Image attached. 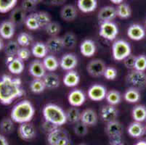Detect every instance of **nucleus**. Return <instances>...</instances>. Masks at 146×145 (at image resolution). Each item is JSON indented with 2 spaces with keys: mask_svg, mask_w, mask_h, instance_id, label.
<instances>
[{
  "mask_svg": "<svg viewBox=\"0 0 146 145\" xmlns=\"http://www.w3.org/2000/svg\"><path fill=\"white\" fill-rule=\"evenodd\" d=\"M24 94L21 78H13L8 75L0 77V102L2 105H10Z\"/></svg>",
  "mask_w": 146,
  "mask_h": 145,
  "instance_id": "nucleus-1",
  "label": "nucleus"
},
{
  "mask_svg": "<svg viewBox=\"0 0 146 145\" xmlns=\"http://www.w3.org/2000/svg\"><path fill=\"white\" fill-rule=\"evenodd\" d=\"M35 114V108L33 104L27 99H24L13 107L10 118L15 123H24L31 122Z\"/></svg>",
  "mask_w": 146,
  "mask_h": 145,
  "instance_id": "nucleus-2",
  "label": "nucleus"
},
{
  "mask_svg": "<svg viewBox=\"0 0 146 145\" xmlns=\"http://www.w3.org/2000/svg\"><path fill=\"white\" fill-rule=\"evenodd\" d=\"M42 115L44 121L58 127L68 122L66 112L62 107L55 104L50 103L46 105L42 110Z\"/></svg>",
  "mask_w": 146,
  "mask_h": 145,
  "instance_id": "nucleus-3",
  "label": "nucleus"
},
{
  "mask_svg": "<svg viewBox=\"0 0 146 145\" xmlns=\"http://www.w3.org/2000/svg\"><path fill=\"white\" fill-rule=\"evenodd\" d=\"M132 54V47L125 40H116L112 45V56L116 61H123Z\"/></svg>",
  "mask_w": 146,
  "mask_h": 145,
  "instance_id": "nucleus-4",
  "label": "nucleus"
},
{
  "mask_svg": "<svg viewBox=\"0 0 146 145\" xmlns=\"http://www.w3.org/2000/svg\"><path fill=\"white\" fill-rule=\"evenodd\" d=\"M47 142L50 145H70L71 139L66 129L57 127L48 134Z\"/></svg>",
  "mask_w": 146,
  "mask_h": 145,
  "instance_id": "nucleus-5",
  "label": "nucleus"
},
{
  "mask_svg": "<svg viewBox=\"0 0 146 145\" xmlns=\"http://www.w3.org/2000/svg\"><path fill=\"white\" fill-rule=\"evenodd\" d=\"M123 126L117 120L107 123L106 133L109 137L111 144L121 143V136L123 134Z\"/></svg>",
  "mask_w": 146,
  "mask_h": 145,
  "instance_id": "nucleus-6",
  "label": "nucleus"
},
{
  "mask_svg": "<svg viewBox=\"0 0 146 145\" xmlns=\"http://www.w3.org/2000/svg\"><path fill=\"white\" fill-rule=\"evenodd\" d=\"M119 34V28L113 21L100 22L99 35L108 41H113Z\"/></svg>",
  "mask_w": 146,
  "mask_h": 145,
  "instance_id": "nucleus-7",
  "label": "nucleus"
},
{
  "mask_svg": "<svg viewBox=\"0 0 146 145\" xmlns=\"http://www.w3.org/2000/svg\"><path fill=\"white\" fill-rule=\"evenodd\" d=\"M126 80L128 83L137 89H143L146 87V73L133 69L127 74Z\"/></svg>",
  "mask_w": 146,
  "mask_h": 145,
  "instance_id": "nucleus-8",
  "label": "nucleus"
},
{
  "mask_svg": "<svg viewBox=\"0 0 146 145\" xmlns=\"http://www.w3.org/2000/svg\"><path fill=\"white\" fill-rule=\"evenodd\" d=\"M107 89L102 84H94L89 88L87 96L94 102H100L106 99Z\"/></svg>",
  "mask_w": 146,
  "mask_h": 145,
  "instance_id": "nucleus-9",
  "label": "nucleus"
},
{
  "mask_svg": "<svg viewBox=\"0 0 146 145\" xmlns=\"http://www.w3.org/2000/svg\"><path fill=\"white\" fill-rule=\"evenodd\" d=\"M106 66L102 60L95 59L90 61L87 66L88 73L92 77H100L104 74Z\"/></svg>",
  "mask_w": 146,
  "mask_h": 145,
  "instance_id": "nucleus-10",
  "label": "nucleus"
},
{
  "mask_svg": "<svg viewBox=\"0 0 146 145\" xmlns=\"http://www.w3.org/2000/svg\"><path fill=\"white\" fill-rule=\"evenodd\" d=\"M86 99L87 97L84 92L78 89L71 91L68 95V102L71 107H81L84 104Z\"/></svg>",
  "mask_w": 146,
  "mask_h": 145,
  "instance_id": "nucleus-11",
  "label": "nucleus"
},
{
  "mask_svg": "<svg viewBox=\"0 0 146 145\" xmlns=\"http://www.w3.org/2000/svg\"><path fill=\"white\" fill-rule=\"evenodd\" d=\"M60 67L66 71L72 70L78 65L77 57L73 53H66L59 60Z\"/></svg>",
  "mask_w": 146,
  "mask_h": 145,
  "instance_id": "nucleus-12",
  "label": "nucleus"
},
{
  "mask_svg": "<svg viewBox=\"0 0 146 145\" xmlns=\"http://www.w3.org/2000/svg\"><path fill=\"white\" fill-rule=\"evenodd\" d=\"M18 134L23 140H31L36 136V131L32 123L30 122L21 123L18 128Z\"/></svg>",
  "mask_w": 146,
  "mask_h": 145,
  "instance_id": "nucleus-13",
  "label": "nucleus"
},
{
  "mask_svg": "<svg viewBox=\"0 0 146 145\" xmlns=\"http://www.w3.org/2000/svg\"><path fill=\"white\" fill-rule=\"evenodd\" d=\"M119 116V110L115 106L111 105L103 106L100 110V118L104 122L109 123L117 119Z\"/></svg>",
  "mask_w": 146,
  "mask_h": 145,
  "instance_id": "nucleus-14",
  "label": "nucleus"
},
{
  "mask_svg": "<svg viewBox=\"0 0 146 145\" xmlns=\"http://www.w3.org/2000/svg\"><path fill=\"white\" fill-rule=\"evenodd\" d=\"M46 71L43 62L39 60H34L29 64V73L34 78H43L47 73Z\"/></svg>",
  "mask_w": 146,
  "mask_h": 145,
  "instance_id": "nucleus-15",
  "label": "nucleus"
},
{
  "mask_svg": "<svg viewBox=\"0 0 146 145\" xmlns=\"http://www.w3.org/2000/svg\"><path fill=\"white\" fill-rule=\"evenodd\" d=\"M127 36L133 41H140L145 37V30L143 26L137 23L130 25L127 31Z\"/></svg>",
  "mask_w": 146,
  "mask_h": 145,
  "instance_id": "nucleus-16",
  "label": "nucleus"
},
{
  "mask_svg": "<svg viewBox=\"0 0 146 145\" xmlns=\"http://www.w3.org/2000/svg\"><path fill=\"white\" fill-rule=\"evenodd\" d=\"M98 121V114L92 109H86L81 113L80 122L87 126H95Z\"/></svg>",
  "mask_w": 146,
  "mask_h": 145,
  "instance_id": "nucleus-17",
  "label": "nucleus"
},
{
  "mask_svg": "<svg viewBox=\"0 0 146 145\" xmlns=\"http://www.w3.org/2000/svg\"><path fill=\"white\" fill-rule=\"evenodd\" d=\"M117 17L116 8L112 6H105L99 10L98 18L100 22L112 21Z\"/></svg>",
  "mask_w": 146,
  "mask_h": 145,
  "instance_id": "nucleus-18",
  "label": "nucleus"
},
{
  "mask_svg": "<svg viewBox=\"0 0 146 145\" xmlns=\"http://www.w3.org/2000/svg\"><path fill=\"white\" fill-rule=\"evenodd\" d=\"M15 25L12 21H6L0 24V36L5 39H10L15 35Z\"/></svg>",
  "mask_w": 146,
  "mask_h": 145,
  "instance_id": "nucleus-19",
  "label": "nucleus"
},
{
  "mask_svg": "<svg viewBox=\"0 0 146 145\" xmlns=\"http://www.w3.org/2000/svg\"><path fill=\"white\" fill-rule=\"evenodd\" d=\"M80 82V75L75 70L67 71L63 75V83L67 87H75L78 86Z\"/></svg>",
  "mask_w": 146,
  "mask_h": 145,
  "instance_id": "nucleus-20",
  "label": "nucleus"
},
{
  "mask_svg": "<svg viewBox=\"0 0 146 145\" xmlns=\"http://www.w3.org/2000/svg\"><path fill=\"white\" fill-rule=\"evenodd\" d=\"M96 45L94 41L85 39L80 44V52L84 57L92 58L96 52Z\"/></svg>",
  "mask_w": 146,
  "mask_h": 145,
  "instance_id": "nucleus-21",
  "label": "nucleus"
},
{
  "mask_svg": "<svg viewBox=\"0 0 146 145\" xmlns=\"http://www.w3.org/2000/svg\"><path fill=\"white\" fill-rule=\"evenodd\" d=\"M145 128L144 127L142 123L134 121L129 125L127 128V133L132 138L138 139L144 135L145 132Z\"/></svg>",
  "mask_w": 146,
  "mask_h": 145,
  "instance_id": "nucleus-22",
  "label": "nucleus"
},
{
  "mask_svg": "<svg viewBox=\"0 0 146 145\" xmlns=\"http://www.w3.org/2000/svg\"><path fill=\"white\" fill-rule=\"evenodd\" d=\"M45 44L47 45L49 52L53 53V54L60 52L64 48L63 39L58 36L51 37L47 40Z\"/></svg>",
  "mask_w": 146,
  "mask_h": 145,
  "instance_id": "nucleus-23",
  "label": "nucleus"
},
{
  "mask_svg": "<svg viewBox=\"0 0 146 145\" xmlns=\"http://www.w3.org/2000/svg\"><path fill=\"white\" fill-rule=\"evenodd\" d=\"M31 51V54L38 59H44L49 52L46 44L42 42H37L34 43Z\"/></svg>",
  "mask_w": 146,
  "mask_h": 145,
  "instance_id": "nucleus-24",
  "label": "nucleus"
},
{
  "mask_svg": "<svg viewBox=\"0 0 146 145\" xmlns=\"http://www.w3.org/2000/svg\"><path fill=\"white\" fill-rule=\"evenodd\" d=\"M46 88L48 89H55L60 85V80L59 76L53 72H50L43 77Z\"/></svg>",
  "mask_w": 146,
  "mask_h": 145,
  "instance_id": "nucleus-25",
  "label": "nucleus"
},
{
  "mask_svg": "<svg viewBox=\"0 0 146 145\" xmlns=\"http://www.w3.org/2000/svg\"><path fill=\"white\" fill-rule=\"evenodd\" d=\"M77 7L84 13H90L98 7V0H78Z\"/></svg>",
  "mask_w": 146,
  "mask_h": 145,
  "instance_id": "nucleus-26",
  "label": "nucleus"
},
{
  "mask_svg": "<svg viewBox=\"0 0 146 145\" xmlns=\"http://www.w3.org/2000/svg\"><path fill=\"white\" fill-rule=\"evenodd\" d=\"M60 16L65 21H73L77 17V10L74 5H66L62 8L60 11Z\"/></svg>",
  "mask_w": 146,
  "mask_h": 145,
  "instance_id": "nucleus-27",
  "label": "nucleus"
},
{
  "mask_svg": "<svg viewBox=\"0 0 146 145\" xmlns=\"http://www.w3.org/2000/svg\"><path fill=\"white\" fill-rule=\"evenodd\" d=\"M46 70L49 72H55L60 67L59 60L53 54H47L42 61Z\"/></svg>",
  "mask_w": 146,
  "mask_h": 145,
  "instance_id": "nucleus-28",
  "label": "nucleus"
},
{
  "mask_svg": "<svg viewBox=\"0 0 146 145\" xmlns=\"http://www.w3.org/2000/svg\"><path fill=\"white\" fill-rule=\"evenodd\" d=\"M7 65L9 71L11 73L15 74V75H19L23 72L25 69V65L23 61L21 60L18 58H14V59L9 62Z\"/></svg>",
  "mask_w": 146,
  "mask_h": 145,
  "instance_id": "nucleus-29",
  "label": "nucleus"
},
{
  "mask_svg": "<svg viewBox=\"0 0 146 145\" xmlns=\"http://www.w3.org/2000/svg\"><path fill=\"white\" fill-rule=\"evenodd\" d=\"M123 97H124V100L128 102V103L135 104L140 100L141 96H140V93L139 90L135 89V88L132 87L128 89L124 92Z\"/></svg>",
  "mask_w": 146,
  "mask_h": 145,
  "instance_id": "nucleus-30",
  "label": "nucleus"
},
{
  "mask_svg": "<svg viewBox=\"0 0 146 145\" xmlns=\"http://www.w3.org/2000/svg\"><path fill=\"white\" fill-rule=\"evenodd\" d=\"M26 17V12L22 7H18L12 12L11 21L15 25H21L25 23Z\"/></svg>",
  "mask_w": 146,
  "mask_h": 145,
  "instance_id": "nucleus-31",
  "label": "nucleus"
},
{
  "mask_svg": "<svg viewBox=\"0 0 146 145\" xmlns=\"http://www.w3.org/2000/svg\"><path fill=\"white\" fill-rule=\"evenodd\" d=\"M132 116L134 121L143 123L146 120V107L141 105L135 106L132 109Z\"/></svg>",
  "mask_w": 146,
  "mask_h": 145,
  "instance_id": "nucleus-32",
  "label": "nucleus"
},
{
  "mask_svg": "<svg viewBox=\"0 0 146 145\" xmlns=\"http://www.w3.org/2000/svg\"><path fill=\"white\" fill-rule=\"evenodd\" d=\"M67 121L71 123H77L80 122L81 112L78 107H72L68 109L66 112Z\"/></svg>",
  "mask_w": 146,
  "mask_h": 145,
  "instance_id": "nucleus-33",
  "label": "nucleus"
},
{
  "mask_svg": "<svg viewBox=\"0 0 146 145\" xmlns=\"http://www.w3.org/2000/svg\"><path fill=\"white\" fill-rule=\"evenodd\" d=\"M116 15L121 19H127L132 15V9L129 5L126 3H121L116 8Z\"/></svg>",
  "mask_w": 146,
  "mask_h": 145,
  "instance_id": "nucleus-34",
  "label": "nucleus"
},
{
  "mask_svg": "<svg viewBox=\"0 0 146 145\" xmlns=\"http://www.w3.org/2000/svg\"><path fill=\"white\" fill-rule=\"evenodd\" d=\"M121 94L117 90H111V91H108L106 94V99L108 105L116 106L119 105L121 102Z\"/></svg>",
  "mask_w": 146,
  "mask_h": 145,
  "instance_id": "nucleus-35",
  "label": "nucleus"
},
{
  "mask_svg": "<svg viewBox=\"0 0 146 145\" xmlns=\"http://www.w3.org/2000/svg\"><path fill=\"white\" fill-rule=\"evenodd\" d=\"M29 87L31 91L34 94H41L47 89L43 78H34L31 82Z\"/></svg>",
  "mask_w": 146,
  "mask_h": 145,
  "instance_id": "nucleus-36",
  "label": "nucleus"
},
{
  "mask_svg": "<svg viewBox=\"0 0 146 145\" xmlns=\"http://www.w3.org/2000/svg\"><path fill=\"white\" fill-rule=\"evenodd\" d=\"M24 24L26 25V28L31 30H36L41 28L35 13H31L26 17Z\"/></svg>",
  "mask_w": 146,
  "mask_h": 145,
  "instance_id": "nucleus-37",
  "label": "nucleus"
},
{
  "mask_svg": "<svg viewBox=\"0 0 146 145\" xmlns=\"http://www.w3.org/2000/svg\"><path fill=\"white\" fill-rule=\"evenodd\" d=\"M63 45H64V48L66 49H72L76 44L77 40H76V37L71 32H68L66 34H64L63 37Z\"/></svg>",
  "mask_w": 146,
  "mask_h": 145,
  "instance_id": "nucleus-38",
  "label": "nucleus"
},
{
  "mask_svg": "<svg viewBox=\"0 0 146 145\" xmlns=\"http://www.w3.org/2000/svg\"><path fill=\"white\" fill-rule=\"evenodd\" d=\"M18 0H0V13H7L14 10Z\"/></svg>",
  "mask_w": 146,
  "mask_h": 145,
  "instance_id": "nucleus-39",
  "label": "nucleus"
},
{
  "mask_svg": "<svg viewBox=\"0 0 146 145\" xmlns=\"http://www.w3.org/2000/svg\"><path fill=\"white\" fill-rule=\"evenodd\" d=\"M14 129V121L11 118H5L0 123V130L5 134H10Z\"/></svg>",
  "mask_w": 146,
  "mask_h": 145,
  "instance_id": "nucleus-40",
  "label": "nucleus"
},
{
  "mask_svg": "<svg viewBox=\"0 0 146 145\" xmlns=\"http://www.w3.org/2000/svg\"><path fill=\"white\" fill-rule=\"evenodd\" d=\"M20 49V45L17 42V41H10L5 46V52L7 56H12L15 57L17 55L18 50Z\"/></svg>",
  "mask_w": 146,
  "mask_h": 145,
  "instance_id": "nucleus-41",
  "label": "nucleus"
},
{
  "mask_svg": "<svg viewBox=\"0 0 146 145\" xmlns=\"http://www.w3.org/2000/svg\"><path fill=\"white\" fill-rule=\"evenodd\" d=\"M35 14L37 20L39 21L40 28H45L51 22V17L49 13H46V12H37V13H35Z\"/></svg>",
  "mask_w": 146,
  "mask_h": 145,
  "instance_id": "nucleus-42",
  "label": "nucleus"
},
{
  "mask_svg": "<svg viewBox=\"0 0 146 145\" xmlns=\"http://www.w3.org/2000/svg\"><path fill=\"white\" fill-rule=\"evenodd\" d=\"M17 42L20 46H23V47H27L28 46L31 45L33 42V38L30 34L23 32L21 33L18 36L17 38Z\"/></svg>",
  "mask_w": 146,
  "mask_h": 145,
  "instance_id": "nucleus-43",
  "label": "nucleus"
},
{
  "mask_svg": "<svg viewBox=\"0 0 146 145\" xmlns=\"http://www.w3.org/2000/svg\"><path fill=\"white\" fill-rule=\"evenodd\" d=\"M46 33L51 37L57 36L60 31V26L56 22H51L44 28Z\"/></svg>",
  "mask_w": 146,
  "mask_h": 145,
  "instance_id": "nucleus-44",
  "label": "nucleus"
},
{
  "mask_svg": "<svg viewBox=\"0 0 146 145\" xmlns=\"http://www.w3.org/2000/svg\"><path fill=\"white\" fill-rule=\"evenodd\" d=\"M135 70L140 71H145L146 70V56L144 54H140L136 57V60L135 64Z\"/></svg>",
  "mask_w": 146,
  "mask_h": 145,
  "instance_id": "nucleus-45",
  "label": "nucleus"
},
{
  "mask_svg": "<svg viewBox=\"0 0 146 145\" xmlns=\"http://www.w3.org/2000/svg\"><path fill=\"white\" fill-rule=\"evenodd\" d=\"M74 133L79 136H84L87 135V132H88V128H87V126L82 123V122H79V123H76L74 128Z\"/></svg>",
  "mask_w": 146,
  "mask_h": 145,
  "instance_id": "nucleus-46",
  "label": "nucleus"
},
{
  "mask_svg": "<svg viewBox=\"0 0 146 145\" xmlns=\"http://www.w3.org/2000/svg\"><path fill=\"white\" fill-rule=\"evenodd\" d=\"M118 75V71L115 68L113 67H106L103 76L106 78V79L108 81H113L116 78Z\"/></svg>",
  "mask_w": 146,
  "mask_h": 145,
  "instance_id": "nucleus-47",
  "label": "nucleus"
},
{
  "mask_svg": "<svg viewBox=\"0 0 146 145\" xmlns=\"http://www.w3.org/2000/svg\"><path fill=\"white\" fill-rule=\"evenodd\" d=\"M31 55V51L29 50V48L21 46V47H20L16 56L17 58L21 59V60L26 61L30 58Z\"/></svg>",
  "mask_w": 146,
  "mask_h": 145,
  "instance_id": "nucleus-48",
  "label": "nucleus"
},
{
  "mask_svg": "<svg viewBox=\"0 0 146 145\" xmlns=\"http://www.w3.org/2000/svg\"><path fill=\"white\" fill-rule=\"evenodd\" d=\"M136 57L137 56H135V55H133V54H131L130 55H129L127 58H126L125 59L123 60L124 66H125L127 69H129V70H133L134 68H135Z\"/></svg>",
  "mask_w": 146,
  "mask_h": 145,
  "instance_id": "nucleus-49",
  "label": "nucleus"
},
{
  "mask_svg": "<svg viewBox=\"0 0 146 145\" xmlns=\"http://www.w3.org/2000/svg\"><path fill=\"white\" fill-rule=\"evenodd\" d=\"M36 4L32 2L31 0H23L22 2L21 7L27 13V12H32L35 10Z\"/></svg>",
  "mask_w": 146,
  "mask_h": 145,
  "instance_id": "nucleus-50",
  "label": "nucleus"
},
{
  "mask_svg": "<svg viewBox=\"0 0 146 145\" xmlns=\"http://www.w3.org/2000/svg\"><path fill=\"white\" fill-rule=\"evenodd\" d=\"M57 127H58V126H55V125L52 124V123H49V122L46 121H44L43 125H42V128H43L44 131L47 132L48 134L50 132H51L52 131H53L54 129H55Z\"/></svg>",
  "mask_w": 146,
  "mask_h": 145,
  "instance_id": "nucleus-51",
  "label": "nucleus"
},
{
  "mask_svg": "<svg viewBox=\"0 0 146 145\" xmlns=\"http://www.w3.org/2000/svg\"><path fill=\"white\" fill-rule=\"evenodd\" d=\"M43 2L47 5H61L66 2V0H43Z\"/></svg>",
  "mask_w": 146,
  "mask_h": 145,
  "instance_id": "nucleus-52",
  "label": "nucleus"
},
{
  "mask_svg": "<svg viewBox=\"0 0 146 145\" xmlns=\"http://www.w3.org/2000/svg\"><path fill=\"white\" fill-rule=\"evenodd\" d=\"M0 145H9L8 141L7 140L5 136L0 134Z\"/></svg>",
  "mask_w": 146,
  "mask_h": 145,
  "instance_id": "nucleus-53",
  "label": "nucleus"
},
{
  "mask_svg": "<svg viewBox=\"0 0 146 145\" xmlns=\"http://www.w3.org/2000/svg\"><path fill=\"white\" fill-rule=\"evenodd\" d=\"M110 2H112L113 4H115V5H120L121 3H123L124 0H110Z\"/></svg>",
  "mask_w": 146,
  "mask_h": 145,
  "instance_id": "nucleus-54",
  "label": "nucleus"
},
{
  "mask_svg": "<svg viewBox=\"0 0 146 145\" xmlns=\"http://www.w3.org/2000/svg\"><path fill=\"white\" fill-rule=\"evenodd\" d=\"M4 48H5V44H4L2 38H0V51H2Z\"/></svg>",
  "mask_w": 146,
  "mask_h": 145,
  "instance_id": "nucleus-55",
  "label": "nucleus"
},
{
  "mask_svg": "<svg viewBox=\"0 0 146 145\" xmlns=\"http://www.w3.org/2000/svg\"><path fill=\"white\" fill-rule=\"evenodd\" d=\"M134 145H146V141L140 140L139 141V142H137L136 144H135Z\"/></svg>",
  "mask_w": 146,
  "mask_h": 145,
  "instance_id": "nucleus-56",
  "label": "nucleus"
},
{
  "mask_svg": "<svg viewBox=\"0 0 146 145\" xmlns=\"http://www.w3.org/2000/svg\"><path fill=\"white\" fill-rule=\"evenodd\" d=\"M31 1H32V2H34V3L36 4V5H37V4L40 3V2H43V0H31Z\"/></svg>",
  "mask_w": 146,
  "mask_h": 145,
  "instance_id": "nucleus-57",
  "label": "nucleus"
},
{
  "mask_svg": "<svg viewBox=\"0 0 146 145\" xmlns=\"http://www.w3.org/2000/svg\"><path fill=\"white\" fill-rule=\"evenodd\" d=\"M110 145H124V144L119 143V144H111Z\"/></svg>",
  "mask_w": 146,
  "mask_h": 145,
  "instance_id": "nucleus-58",
  "label": "nucleus"
},
{
  "mask_svg": "<svg viewBox=\"0 0 146 145\" xmlns=\"http://www.w3.org/2000/svg\"><path fill=\"white\" fill-rule=\"evenodd\" d=\"M79 145H86V144H79Z\"/></svg>",
  "mask_w": 146,
  "mask_h": 145,
  "instance_id": "nucleus-59",
  "label": "nucleus"
},
{
  "mask_svg": "<svg viewBox=\"0 0 146 145\" xmlns=\"http://www.w3.org/2000/svg\"><path fill=\"white\" fill-rule=\"evenodd\" d=\"M145 26H146V21H145Z\"/></svg>",
  "mask_w": 146,
  "mask_h": 145,
  "instance_id": "nucleus-60",
  "label": "nucleus"
},
{
  "mask_svg": "<svg viewBox=\"0 0 146 145\" xmlns=\"http://www.w3.org/2000/svg\"><path fill=\"white\" fill-rule=\"evenodd\" d=\"M145 131H146V126H145Z\"/></svg>",
  "mask_w": 146,
  "mask_h": 145,
  "instance_id": "nucleus-61",
  "label": "nucleus"
}]
</instances>
